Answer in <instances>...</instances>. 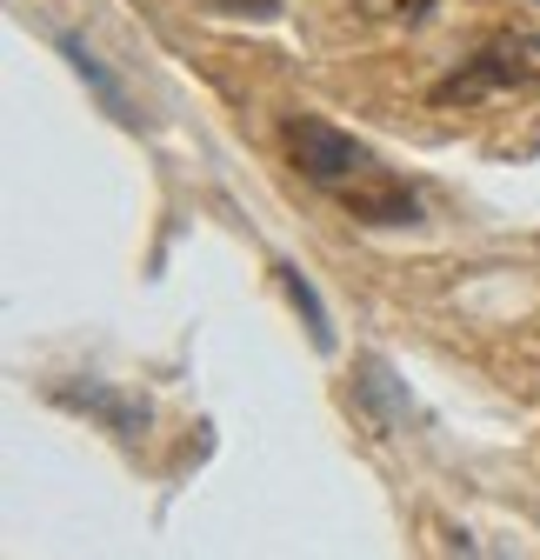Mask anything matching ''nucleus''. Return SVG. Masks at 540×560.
Here are the masks:
<instances>
[{"mask_svg":"<svg viewBox=\"0 0 540 560\" xmlns=\"http://www.w3.org/2000/svg\"><path fill=\"white\" fill-rule=\"evenodd\" d=\"M287 154H294L301 180L320 187L327 200H341L354 221H367V228H408V221H421L414 187L400 180L394 167H380V154L367 148V140L327 127L320 114H294L287 120Z\"/></svg>","mask_w":540,"mask_h":560,"instance_id":"obj_1","label":"nucleus"},{"mask_svg":"<svg viewBox=\"0 0 540 560\" xmlns=\"http://www.w3.org/2000/svg\"><path fill=\"white\" fill-rule=\"evenodd\" d=\"M540 81V34H494L481 54H467L447 81H434V107H481Z\"/></svg>","mask_w":540,"mask_h":560,"instance_id":"obj_2","label":"nucleus"},{"mask_svg":"<svg viewBox=\"0 0 540 560\" xmlns=\"http://www.w3.org/2000/svg\"><path fill=\"white\" fill-rule=\"evenodd\" d=\"M60 400L81 407V413H94V420H107L120 441L148 434V400H120V394H107V387H94V381H87V387H60Z\"/></svg>","mask_w":540,"mask_h":560,"instance_id":"obj_3","label":"nucleus"},{"mask_svg":"<svg viewBox=\"0 0 540 560\" xmlns=\"http://www.w3.org/2000/svg\"><path fill=\"white\" fill-rule=\"evenodd\" d=\"M60 54H67V60H74V67H81V81H87V88H94V94L107 101V114H114L120 127H133V107H127V94H120V81H114V74H107V67H101V54H94L87 40H74V34H60Z\"/></svg>","mask_w":540,"mask_h":560,"instance_id":"obj_4","label":"nucleus"},{"mask_svg":"<svg viewBox=\"0 0 540 560\" xmlns=\"http://www.w3.org/2000/svg\"><path fill=\"white\" fill-rule=\"evenodd\" d=\"M274 273H281V288H287V301L301 307V320H307V334H314V347H320V354H327V347H333V320H327V307H320V294L307 288V273H301L294 260H281Z\"/></svg>","mask_w":540,"mask_h":560,"instance_id":"obj_5","label":"nucleus"},{"mask_svg":"<svg viewBox=\"0 0 540 560\" xmlns=\"http://www.w3.org/2000/svg\"><path fill=\"white\" fill-rule=\"evenodd\" d=\"M348 8H361L367 21H427L434 0H348Z\"/></svg>","mask_w":540,"mask_h":560,"instance_id":"obj_6","label":"nucleus"},{"mask_svg":"<svg viewBox=\"0 0 540 560\" xmlns=\"http://www.w3.org/2000/svg\"><path fill=\"white\" fill-rule=\"evenodd\" d=\"M208 8H227V14H274L281 0H208Z\"/></svg>","mask_w":540,"mask_h":560,"instance_id":"obj_7","label":"nucleus"}]
</instances>
